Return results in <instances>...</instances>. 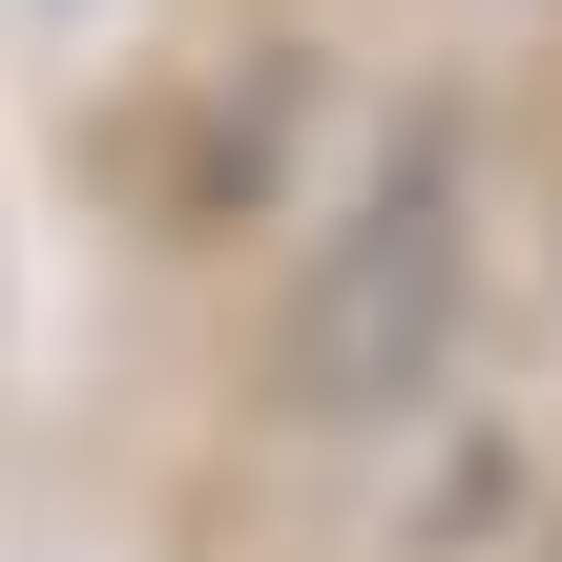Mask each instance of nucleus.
Segmentation results:
<instances>
[{"instance_id": "nucleus-1", "label": "nucleus", "mask_w": 562, "mask_h": 562, "mask_svg": "<svg viewBox=\"0 0 562 562\" xmlns=\"http://www.w3.org/2000/svg\"><path fill=\"white\" fill-rule=\"evenodd\" d=\"M438 355H459V146H396L375 209H355V250H334V292H313V396L396 417Z\"/></svg>"}]
</instances>
